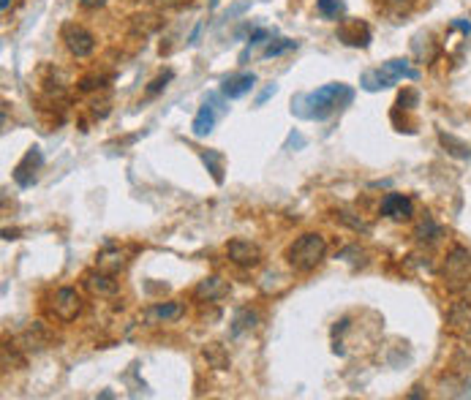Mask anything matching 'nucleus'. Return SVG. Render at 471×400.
I'll return each instance as SVG.
<instances>
[{
	"label": "nucleus",
	"instance_id": "obj_3",
	"mask_svg": "<svg viewBox=\"0 0 471 400\" xmlns=\"http://www.w3.org/2000/svg\"><path fill=\"white\" fill-rule=\"evenodd\" d=\"M82 308H85L82 294H80L77 289H71V286H60V289L52 294V300H49V313H52L60 324L77 321Z\"/></svg>",
	"mask_w": 471,
	"mask_h": 400
},
{
	"label": "nucleus",
	"instance_id": "obj_23",
	"mask_svg": "<svg viewBox=\"0 0 471 400\" xmlns=\"http://www.w3.org/2000/svg\"><path fill=\"white\" fill-rule=\"evenodd\" d=\"M360 85H362L365 90H371V93H373V90L389 88V85H395V82H392V79L387 77V74L382 71V68H373V71H365V74H362Z\"/></svg>",
	"mask_w": 471,
	"mask_h": 400
},
{
	"label": "nucleus",
	"instance_id": "obj_34",
	"mask_svg": "<svg viewBox=\"0 0 471 400\" xmlns=\"http://www.w3.org/2000/svg\"><path fill=\"white\" fill-rule=\"evenodd\" d=\"M248 6H251V3H237V6H232V8L226 11V17H223V19H232V17L243 14V11H248Z\"/></svg>",
	"mask_w": 471,
	"mask_h": 400
},
{
	"label": "nucleus",
	"instance_id": "obj_32",
	"mask_svg": "<svg viewBox=\"0 0 471 400\" xmlns=\"http://www.w3.org/2000/svg\"><path fill=\"white\" fill-rule=\"evenodd\" d=\"M275 93H278V85H267V88H264V90H261V93L257 95V106H261V104H264L267 98H273Z\"/></svg>",
	"mask_w": 471,
	"mask_h": 400
},
{
	"label": "nucleus",
	"instance_id": "obj_30",
	"mask_svg": "<svg viewBox=\"0 0 471 400\" xmlns=\"http://www.w3.org/2000/svg\"><path fill=\"white\" fill-rule=\"evenodd\" d=\"M270 36H273V33H270L267 28H257V30H254V33L248 36V49H254V46L264 44V41H267Z\"/></svg>",
	"mask_w": 471,
	"mask_h": 400
},
{
	"label": "nucleus",
	"instance_id": "obj_20",
	"mask_svg": "<svg viewBox=\"0 0 471 400\" xmlns=\"http://www.w3.org/2000/svg\"><path fill=\"white\" fill-rule=\"evenodd\" d=\"M98 267L101 269H107V272H120L123 267H126V259H123V251L120 248H107V251H101L98 254Z\"/></svg>",
	"mask_w": 471,
	"mask_h": 400
},
{
	"label": "nucleus",
	"instance_id": "obj_21",
	"mask_svg": "<svg viewBox=\"0 0 471 400\" xmlns=\"http://www.w3.org/2000/svg\"><path fill=\"white\" fill-rule=\"evenodd\" d=\"M202 354H205V359H207V365L215 368V370H226V368H229V362H232L229 354H226V349H223L221 343H207Z\"/></svg>",
	"mask_w": 471,
	"mask_h": 400
},
{
	"label": "nucleus",
	"instance_id": "obj_35",
	"mask_svg": "<svg viewBox=\"0 0 471 400\" xmlns=\"http://www.w3.org/2000/svg\"><path fill=\"white\" fill-rule=\"evenodd\" d=\"M385 8H406V6H412V0H379Z\"/></svg>",
	"mask_w": 471,
	"mask_h": 400
},
{
	"label": "nucleus",
	"instance_id": "obj_1",
	"mask_svg": "<svg viewBox=\"0 0 471 400\" xmlns=\"http://www.w3.org/2000/svg\"><path fill=\"white\" fill-rule=\"evenodd\" d=\"M351 101H354V90L349 88V85L330 82V85L313 90V93L297 95L292 101V112L305 117V120H327L330 115H335L338 109L349 106Z\"/></svg>",
	"mask_w": 471,
	"mask_h": 400
},
{
	"label": "nucleus",
	"instance_id": "obj_25",
	"mask_svg": "<svg viewBox=\"0 0 471 400\" xmlns=\"http://www.w3.org/2000/svg\"><path fill=\"white\" fill-rule=\"evenodd\" d=\"M335 221L343 223V226H349V229H354V231H362V234H368L371 231V226L362 221L360 216H354V213H349V210H338L335 213Z\"/></svg>",
	"mask_w": 471,
	"mask_h": 400
},
{
	"label": "nucleus",
	"instance_id": "obj_24",
	"mask_svg": "<svg viewBox=\"0 0 471 400\" xmlns=\"http://www.w3.org/2000/svg\"><path fill=\"white\" fill-rule=\"evenodd\" d=\"M447 321L452 327H466L471 321V305L469 303H452L450 311H447Z\"/></svg>",
	"mask_w": 471,
	"mask_h": 400
},
{
	"label": "nucleus",
	"instance_id": "obj_11",
	"mask_svg": "<svg viewBox=\"0 0 471 400\" xmlns=\"http://www.w3.org/2000/svg\"><path fill=\"white\" fill-rule=\"evenodd\" d=\"M226 294H229V286H226V280L218 278V275L202 278L199 286L194 289V297H196L199 303H215V300H221V297H226Z\"/></svg>",
	"mask_w": 471,
	"mask_h": 400
},
{
	"label": "nucleus",
	"instance_id": "obj_41",
	"mask_svg": "<svg viewBox=\"0 0 471 400\" xmlns=\"http://www.w3.org/2000/svg\"><path fill=\"white\" fill-rule=\"evenodd\" d=\"M8 6H11V0H0V8H3V11H6Z\"/></svg>",
	"mask_w": 471,
	"mask_h": 400
},
{
	"label": "nucleus",
	"instance_id": "obj_27",
	"mask_svg": "<svg viewBox=\"0 0 471 400\" xmlns=\"http://www.w3.org/2000/svg\"><path fill=\"white\" fill-rule=\"evenodd\" d=\"M292 49H297V41H292V39H278L275 44H270L264 49V57H278V55L292 52Z\"/></svg>",
	"mask_w": 471,
	"mask_h": 400
},
{
	"label": "nucleus",
	"instance_id": "obj_28",
	"mask_svg": "<svg viewBox=\"0 0 471 400\" xmlns=\"http://www.w3.org/2000/svg\"><path fill=\"white\" fill-rule=\"evenodd\" d=\"M420 104V93L417 90H403L400 95H398V106L400 109H414Z\"/></svg>",
	"mask_w": 471,
	"mask_h": 400
},
{
	"label": "nucleus",
	"instance_id": "obj_2",
	"mask_svg": "<svg viewBox=\"0 0 471 400\" xmlns=\"http://www.w3.org/2000/svg\"><path fill=\"white\" fill-rule=\"evenodd\" d=\"M324 254H327L324 237L319 231H305L286 248V262L295 272H313L324 262Z\"/></svg>",
	"mask_w": 471,
	"mask_h": 400
},
{
	"label": "nucleus",
	"instance_id": "obj_26",
	"mask_svg": "<svg viewBox=\"0 0 471 400\" xmlns=\"http://www.w3.org/2000/svg\"><path fill=\"white\" fill-rule=\"evenodd\" d=\"M316 8H319V14H322V17L335 19V17H341L346 6H343V0H316Z\"/></svg>",
	"mask_w": 471,
	"mask_h": 400
},
{
	"label": "nucleus",
	"instance_id": "obj_29",
	"mask_svg": "<svg viewBox=\"0 0 471 400\" xmlns=\"http://www.w3.org/2000/svg\"><path fill=\"white\" fill-rule=\"evenodd\" d=\"M169 79H172V71H164L161 77H156V79L150 82V88H147V95H158L161 90L167 88V82H169Z\"/></svg>",
	"mask_w": 471,
	"mask_h": 400
},
{
	"label": "nucleus",
	"instance_id": "obj_38",
	"mask_svg": "<svg viewBox=\"0 0 471 400\" xmlns=\"http://www.w3.org/2000/svg\"><path fill=\"white\" fill-rule=\"evenodd\" d=\"M202 28H205V22H199V25L194 28V33L188 36V44H191V46H194V44H199V33H202Z\"/></svg>",
	"mask_w": 471,
	"mask_h": 400
},
{
	"label": "nucleus",
	"instance_id": "obj_31",
	"mask_svg": "<svg viewBox=\"0 0 471 400\" xmlns=\"http://www.w3.org/2000/svg\"><path fill=\"white\" fill-rule=\"evenodd\" d=\"M450 30H461L463 36H471V22L469 19H452V22H450Z\"/></svg>",
	"mask_w": 471,
	"mask_h": 400
},
{
	"label": "nucleus",
	"instance_id": "obj_12",
	"mask_svg": "<svg viewBox=\"0 0 471 400\" xmlns=\"http://www.w3.org/2000/svg\"><path fill=\"white\" fill-rule=\"evenodd\" d=\"M215 120H218V115H215V95H210V98L205 101V106L196 112V117H194V123H191V133H194L196 139L207 136V133L215 128Z\"/></svg>",
	"mask_w": 471,
	"mask_h": 400
},
{
	"label": "nucleus",
	"instance_id": "obj_16",
	"mask_svg": "<svg viewBox=\"0 0 471 400\" xmlns=\"http://www.w3.org/2000/svg\"><path fill=\"white\" fill-rule=\"evenodd\" d=\"M414 237H417V242H420V245H436V242L444 237V229L433 221L430 216H425V218L420 221V226H417Z\"/></svg>",
	"mask_w": 471,
	"mask_h": 400
},
{
	"label": "nucleus",
	"instance_id": "obj_14",
	"mask_svg": "<svg viewBox=\"0 0 471 400\" xmlns=\"http://www.w3.org/2000/svg\"><path fill=\"white\" fill-rule=\"evenodd\" d=\"M46 346H49V335L44 332V327H39V324L28 327V330L19 335V349H25L28 354H39Z\"/></svg>",
	"mask_w": 471,
	"mask_h": 400
},
{
	"label": "nucleus",
	"instance_id": "obj_42",
	"mask_svg": "<svg viewBox=\"0 0 471 400\" xmlns=\"http://www.w3.org/2000/svg\"><path fill=\"white\" fill-rule=\"evenodd\" d=\"M466 395H469V398H471V387H469V392H466Z\"/></svg>",
	"mask_w": 471,
	"mask_h": 400
},
{
	"label": "nucleus",
	"instance_id": "obj_15",
	"mask_svg": "<svg viewBox=\"0 0 471 400\" xmlns=\"http://www.w3.org/2000/svg\"><path fill=\"white\" fill-rule=\"evenodd\" d=\"M382 71H385L392 82H400V79H420V71L412 68V63H409L406 57H392V60H387V63H382Z\"/></svg>",
	"mask_w": 471,
	"mask_h": 400
},
{
	"label": "nucleus",
	"instance_id": "obj_8",
	"mask_svg": "<svg viewBox=\"0 0 471 400\" xmlns=\"http://www.w3.org/2000/svg\"><path fill=\"white\" fill-rule=\"evenodd\" d=\"M226 256H229V262L237 267H257L261 262V251H259L257 242H251V240H232L229 245H226Z\"/></svg>",
	"mask_w": 471,
	"mask_h": 400
},
{
	"label": "nucleus",
	"instance_id": "obj_17",
	"mask_svg": "<svg viewBox=\"0 0 471 400\" xmlns=\"http://www.w3.org/2000/svg\"><path fill=\"white\" fill-rule=\"evenodd\" d=\"M183 316V305L180 303H156L150 311L145 313V318L147 321H174V318H180Z\"/></svg>",
	"mask_w": 471,
	"mask_h": 400
},
{
	"label": "nucleus",
	"instance_id": "obj_39",
	"mask_svg": "<svg viewBox=\"0 0 471 400\" xmlns=\"http://www.w3.org/2000/svg\"><path fill=\"white\" fill-rule=\"evenodd\" d=\"M98 398H101V400H112V398H115V392H109V390H104V392H101Z\"/></svg>",
	"mask_w": 471,
	"mask_h": 400
},
{
	"label": "nucleus",
	"instance_id": "obj_6",
	"mask_svg": "<svg viewBox=\"0 0 471 400\" xmlns=\"http://www.w3.org/2000/svg\"><path fill=\"white\" fill-rule=\"evenodd\" d=\"M44 164V153L39 147H30L28 153H25V158L14 166V182L19 185V188H30V185H36V180H39V169H41Z\"/></svg>",
	"mask_w": 471,
	"mask_h": 400
},
{
	"label": "nucleus",
	"instance_id": "obj_9",
	"mask_svg": "<svg viewBox=\"0 0 471 400\" xmlns=\"http://www.w3.org/2000/svg\"><path fill=\"white\" fill-rule=\"evenodd\" d=\"M382 216L389 221H409L414 216V204L406 193H387L382 199Z\"/></svg>",
	"mask_w": 471,
	"mask_h": 400
},
{
	"label": "nucleus",
	"instance_id": "obj_22",
	"mask_svg": "<svg viewBox=\"0 0 471 400\" xmlns=\"http://www.w3.org/2000/svg\"><path fill=\"white\" fill-rule=\"evenodd\" d=\"M202 161H205V166L213 175L215 182L221 185L223 182V155L218 150H202Z\"/></svg>",
	"mask_w": 471,
	"mask_h": 400
},
{
	"label": "nucleus",
	"instance_id": "obj_10",
	"mask_svg": "<svg viewBox=\"0 0 471 400\" xmlns=\"http://www.w3.org/2000/svg\"><path fill=\"white\" fill-rule=\"evenodd\" d=\"M338 41L346 46H365L371 44V28L360 19H343V25L338 28Z\"/></svg>",
	"mask_w": 471,
	"mask_h": 400
},
{
	"label": "nucleus",
	"instance_id": "obj_19",
	"mask_svg": "<svg viewBox=\"0 0 471 400\" xmlns=\"http://www.w3.org/2000/svg\"><path fill=\"white\" fill-rule=\"evenodd\" d=\"M259 321V316L251 308H243V311L234 313V318H232V338H240L243 332H248V330H254Z\"/></svg>",
	"mask_w": 471,
	"mask_h": 400
},
{
	"label": "nucleus",
	"instance_id": "obj_18",
	"mask_svg": "<svg viewBox=\"0 0 471 400\" xmlns=\"http://www.w3.org/2000/svg\"><path fill=\"white\" fill-rule=\"evenodd\" d=\"M438 142L447 147V153H450V155H455V158H463V161H471V147L466 144V142H461L458 136L438 131Z\"/></svg>",
	"mask_w": 471,
	"mask_h": 400
},
{
	"label": "nucleus",
	"instance_id": "obj_13",
	"mask_svg": "<svg viewBox=\"0 0 471 400\" xmlns=\"http://www.w3.org/2000/svg\"><path fill=\"white\" fill-rule=\"evenodd\" d=\"M257 85V74H234V77H226L223 85H221V95L223 98H243L246 93H251Z\"/></svg>",
	"mask_w": 471,
	"mask_h": 400
},
{
	"label": "nucleus",
	"instance_id": "obj_5",
	"mask_svg": "<svg viewBox=\"0 0 471 400\" xmlns=\"http://www.w3.org/2000/svg\"><path fill=\"white\" fill-rule=\"evenodd\" d=\"M444 278L450 280V283H461V286H466L471 278V254L466 248H452L450 254H447V259H444Z\"/></svg>",
	"mask_w": 471,
	"mask_h": 400
},
{
	"label": "nucleus",
	"instance_id": "obj_36",
	"mask_svg": "<svg viewBox=\"0 0 471 400\" xmlns=\"http://www.w3.org/2000/svg\"><path fill=\"white\" fill-rule=\"evenodd\" d=\"M158 8H180L185 0H153Z\"/></svg>",
	"mask_w": 471,
	"mask_h": 400
},
{
	"label": "nucleus",
	"instance_id": "obj_4",
	"mask_svg": "<svg viewBox=\"0 0 471 400\" xmlns=\"http://www.w3.org/2000/svg\"><path fill=\"white\" fill-rule=\"evenodd\" d=\"M63 41H66V49H68L74 57H87V55H93V49H95V36H93L87 28L77 25V22L63 25Z\"/></svg>",
	"mask_w": 471,
	"mask_h": 400
},
{
	"label": "nucleus",
	"instance_id": "obj_40",
	"mask_svg": "<svg viewBox=\"0 0 471 400\" xmlns=\"http://www.w3.org/2000/svg\"><path fill=\"white\" fill-rule=\"evenodd\" d=\"M463 338H466V341L471 343V321L466 324V327H463Z\"/></svg>",
	"mask_w": 471,
	"mask_h": 400
},
{
	"label": "nucleus",
	"instance_id": "obj_37",
	"mask_svg": "<svg viewBox=\"0 0 471 400\" xmlns=\"http://www.w3.org/2000/svg\"><path fill=\"white\" fill-rule=\"evenodd\" d=\"M107 0H80V6L82 8H87V11H95V8H101Z\"/></svg>",
	"mask_w": 471,
	"mask_h": 400
},
{
	"label": "nucleus",
	"instance_id": "obj_33",
	"mask_svg": "<svg viewBox=\"0 0 471 400\" xmlns=\"http://www.w3.org/2000/svg\"><path fill=\"white\" fill-rule=\"evenodd\" d=\"M302 144H305V139H302L297 131H292V133H289V139H286V144H284V150H292V147H302Z\"/></svg>",
	"mask_w": 471,
	"mask_h": 400
},
{
	"label": "nucleus",
	"instance_id": "obj_7",
	"mask_svg": "<svg viewBox=\"0 0 471 400\" xmlns=\"http://www.w3.org/2000/svg\"><path fill=\"white\" fill-rule=\"evenodd\" d=\"M82 283H85V289L90 294H95V297H112V294H118L120 292V283L115 280V275L112 272H107V269H90L82 275Z\"/></svg>",
	"mask_w": 471,
	"mask_h": 400
}]
</instances>
